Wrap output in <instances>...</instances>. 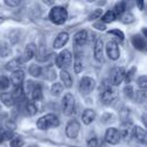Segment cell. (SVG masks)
Segmentation results:
<instances>
[{
    "mask_svg": "<svg viewBox=\"0 0 147 147\" xmlns=\"http://www.w3.org/2000/svg\"><path fill=\"white\" fill-rule=\"evenodd\" d=\"M134 68H132L130 71H127V72H125V77H124V79H125V82L126 83H130L131 82V79H132V77H133V75H134Z\"/></svg>",
    "mask_w": 147,
    "mask_h": 147,
    "instance_id": "d590c367",
    "label": "cell"
},
{
    "mask_svg": "<svg viewBox=\"0 0 147 147\" xmlns=\"http://www.w3.org/2000/svg\"><path fill=\"white\" fill-rule=\"evenodd\" d=\"M23 64V61L22 59H13L11 61H9L6 65V69L8 70H13V71H16V70H20V67Z\"/></svg>",
    "mask_w": 147,
    "mask_h": 147,
    "instance_id": "7402d4cb",
    "label": "cell"
},
{
    "mask_svg": "<svg viewBox=\"0 0 147 147\" xmlns=\"http://www.w3.org/2000/svg\"><path fill=\"white\" fill-rule=\"evenodd\" d=\"M62 90H63V85H62L61 83H56V82H55V83L52 85V87H51V92H52V94L55 95V96L60 95L61 92H62Z\"/></svg>",
    "mask_w": 147,
    "mask_h": 147,
    "instance_id": "4316f807",
    "label": "cell"
},
{
    "mask_svg": "<svg viewBox=\"0 0 147 147\" xmlns=\"http://www.w3.org/2000/svg\"><path fill=\"white\" fill-rule=\"evenodd\" d=\"M87 31L86 30H82L78 31L75 36H74V45L75 46H83L86 44L87 41Z\"/></svg>",
    "mask_w": 147,
    "mask_h": 147,
    "instance_id": "9a60e30c",
    "label": "cell"
},
{
    "mask_svg": "<svg viewBox=\"0 0 147 147\" xmlns=\"http://www.w3.org/2000/svg\"><path fill=\"white\" fill-rule=\"evenodd\" d=\"M59 124H60L59 117L54 114H47L37 121V127L39 130H47L49 127H55L59 126Z\"/></svg>",
    "mask_w": 147,
    "mask_h": 147,
    "instance_id": "7a4b0ae2",
    "label": "cell"
},
{
    "mask_svg": "<svg viewBox=\"0 0 147 147\" xmlns=\"http://www.w3.org/2000/svg\"><path fill=\"white\" fill-rule=\"evenodd\" d=\"M68 18L67 9L62 6H54L49 11V20L57 25L63 24Z\"/></svg>",
    "mask_w": 147,
    "mask_h": 147,
    "instance_id": "6da1fadb",
    "label": "cell"
},
{
    "mask_svg": "<svg viewBox=\"0 0 147 147\" xmlns=\"http://www.w3.org/2000/svg\"><path fill=\"white\" fill-rule=\"evenodd\" d=\"M133 136H134V138H136L139 142L145 144V141H146V131H145V129H142V127H140V126H134Z\"/></svg>",
    "mask_w": 147,
    "mask_h": 147,
    "instance_id": "ffe728a7",
    "label": "cell"
},
{
    "mask_svg": "<svg viewBox=\"0 0 147 147\" xmlns=\"http://www.w3.org/2000/svg\"><path fill=\"white\" fill-rule=\"evenodd\" d=\"M10 86V82L7 77L1 76L0 77V91H6Z\"/></svg>",
    "mask_w": 147,
    "mask_h": 147,
    "instance_id": "f1b7e54d",
    "label": "cell"
},
{
    "mask_svg": "<svg viewBox=\"0 0 147 147\" xmlns=\"http://www.w3.org/2000/svg\"><path fill=\"white\" fill-rule=\"evenodd\" d=\"M101 93H100V98H101V101L102 103L105 105H110L117 96V91L109 84H103L102 85V90H100Z\"/></svg>",
    "mask_w": 147,
    "mask_h": 147,
    "instance_id": "3957f363",
    "label": "cell"
},
{
    "mask_svg": "<svg viewBox=\"0 0 147 147\" xmlns=\"http://www.w3.org/2000/svg\"><path fill=\"white\" fill-rule=\"evenodd\" d=\"M124 93H125L126 96L132 98V96H133V88H132V86H131V85L125 86V88H124Z\"/></svg>",
    "mask_w": 147,
    "mask_h": 147,
    "instance_id": "74e56055",
    "label": "cell"
},
{
    "mask_svg": "<svg viewBox=\"0 0 147 147\" xmlns=\"http://www.w3.org/2000/svg\"><path fill=\"white\" fill-rule=\"evenodd\" d=\"M138 86L141 88V90H145L146 86H147V77L144 75V76H140L138 78Z\"/></svg>",
    "mask_w": 147,
    "mask_h": 147,
    "instance_id": "d6a6232c",
    "label": "cell"
},
{
    "mask_svg": "<svg viewBox=\"0 0 147 147\" xmlns=\"http://www.w3.org/2000/svg\"><path fill=\"white\" fill-rule=\"evenodd\" d=\"M75 107H76V101L75 98L71 93H67L64 94L63 99H62V111L65 116H70L74 114L75 111Z\"/></svg>",
    "mask_w": 147,
    "mask_h": 147,
    "instance_id": "277c9868",
    "label": "cell"
},
{
    "mask_svg": "<svg viewBox=\"0 0 147 147\" xmlns=\"http://www.w3.org/2000/svg\"><path fill=\"white\" fill-rule=\"evenodd\" d=\"M23 146V140L18 137L16 138H11L10 140V147H22Z\"/></svg>",
    "mask_w": 147,
    "mask_h": 147,
    "instance_id": "4dcf8cb0",
    "label": "cell"
},
{
    "mask_svg": "<svg viewBox=\"0 0 147 147\" xmlns=\"http://www.w3.org/2000/svg\"><path fill=\"white\" fill-rule=\"evenodd\" d=\"M125 77V70L124 68H115L111 74V83L114 86H118Z\"/></svg>",
    "mask_w": 147,
    "mask_h": 147,
    "instance_id": "8fae6325",
    "label": "cell"
},
{
    "mask_svg": "<svg viewBox=\"0 0 147 147\" xmlns=\"http://www.w3.org/2000/svg\"><path fill=\"white\" fill-rule=\"evenodd\" d=\"M83 69V64H82V62H80V60L79 59H77L76 60V62H75V64H74V70H75V72H80V70Z\"/></svg>",
    "mask_w": 147,
    "mask_h": 147,
    "instance_id": "8d00e7d4",
    "label": "cell"
},
{
    "mask_svg": "<svg viewBox=\"0 0 147 147\" xmlns=\"http://www.w3.org/2000/svg\"><path fill=\"white\" fill-rule=\"evenodd\" d=\"M116 18H117V17H116V15L114 14V11H113V10H108V11L105 13L103 16L101 17V22H102V23H111V22H114Z\"/></svg>",
    "mask_w": 147,
    "mask_h": 147,
    "instance_id": "d4e9b609",
    "label": "cell"
},
{
    "mask_svg": "<svg viewBox=\"0 0 147 147\" xmlns=\"http://www.w3.org/2000/svg\"><path fill=\"white\" fill-rule=\"evenodd\" d=\"M105 139L108 144L110 145H116L121 140V136H119V132L116 127H109L107 131H106V134H105Z\"/></svg>",
    "mask_w": 147,
    "mask_h": 147,
    "instance_id": "9c48e42d",
    "label": "cell"
},
{
    "mask_svg": "<svg viewBox=\"0 0 147 147\" xmlns=\"http://www.w3.org/2000/svg\"><path fill=\"white\" fill-rule=\"evenodd\" d=\"M121 21L123 23H131V22L134 21V16L131 13H126V14H124V15L121 16Z\"/></svg>",
    "mask_w": 147,
    "mask_h": 147,
    "instance_id": "f546056e",
    "label": "cell"
},
{
    "mask_svg": "<svg viewBox=\"0 0 147 147\" xmlns=\"http://www.w3.org/2000/svg\"><path fill=\"white\" fill-rule=\"evenodd\" d=\"M114 14L116 15V17H119L123 15V13L125 11V2L124 1H121V2H117L113 9Z\"/></svg>",
    "mask_w": 147,
    "mask_h": 147,
    "instance_id": "cb8c5ba5",
    "label": "cell"
},
{
    "mask_svg": "<svg viewBox=\"0 0 147 147\" xmlns=\"http://www.w3.org/2000/svg\"><path fill=\"white\" fill-rule=\"evenodd\" d=\"M41 71H42V68L40 67V65H38V64H31L30 67H29V74L31 75V76H33V77H39V76H41Z\"/></svg>",
    "mask_w": 147,
    "mask_h": 147,
    "instance_id": "484cf974",
    "label": "cell"
},
{
    "mask_svg": "<svg viewBox=\"0 0 147 147\" xmlns=\"http://www.w3.org/2000/svg\"><path fill=\"white\" fill-rule=\"evenodd\" d=\"M24 80V71L23 70H16V71H13L11 74V83L15 87L17 86H22V83Z\"/></svg>",
    "mask_w": 147,
    "mask_h": 147,
    "instance_id": "2e32d148",
    "label": "cell"
},
{
    "mask_svg": "<svg viewBox=\"0 0 147 147\" xmlns=\"http://www.w3.org/2000/svg\"><path fill=\"white\" fill-rule=\"evenodd\" d=\"M9 53H10V48L6 44H1L0 45V55L1 56H7Z\"/></svg>",
    "mask_w": 147,
    "mask_h": 147,
    "instance_id": "836d02e7",
    "label": "cell"
},
{
    "mask_svg": "<svg viewBox=\"0 0 147 147\" xmlns=\"http://www.w3.org/2000/svg\"><path fill=\"white\" fill-rule=\"evenodd\" d=\"M71 60H72L71 53H70L68 49H64V51H62V52L57 55L55 62H56V65H57L59 68H62V69H63V68H68V67L70 65Z\"/></svg>",
    "mask_w": 147,
    "mask_h": 147,
    "instance_id": "5b68a950",
    "label": "cell"
},
{
    "mask_svg": "<svg viewBox=\"0 0 147 147\" xmlns=\"http://www.w3.org/2000/svg\"><path fill=\"white\" fill-rule=\"evenodd\" d=\"M133 130H134L133 124L131 122H125V123L122 124L121 130L118 132H119L121 138H124L125 140H129L133 136Z\"/></svg>",
    "mask_w": 147,
    "mask_h": 147,
    "instance_id": "30bf717a",
    "label": "cell"
},
{
    "mask_svg": "<svg viewBox=\"0 0 147 147\" xmlns=\"http://www.w3.org/2000/svg\"><path fill=\"white\" fill-rule=\"evenodd\" d=\"M137 6H139V8L142 10L144 9V2L142 1H139V2H137Z\"/></svg>",
    "mask_w": 147,
    "mask_h": 147,
    "instance_id": "7bdbcfd3",
    "label": "cell"
},
{
    "mask_svg": "<svg viewBox=\"0 0 147 147\" xmlns=\"http://www.w3.org/2000/svg\"><path fill=\"white\" fill-rule=\"evenodd\" d=\"M0 100L2 101V103L7 107H11L14 103H15V100L11 95V93H8V92H1L0 94Z\"/></svg>",
    "mask_w": 147,
    "mask_h": 147,
    "instance_id": "44dd1931",
    "label": "cell"
},
{
    "mask_svg": "<svg viewBox=\"0 0 147 147\" xmlns=\"http://www.w3.org/2000/svg\"><path fill=\"white\" fill-rule=\"evenodd\" d=\"M31 98L34 101H40L42 99V90L40 85H36L34 88L31 91Z\"/></svg>",
    "mask_w": 147,
    "mask_h": 147,
    "instance_id": "603a6c76",
    "label": "cell"
},
{
    "mask_svg": "<svg viewBox=\"0 0 147 147\" xmlns=\"http://www.w3.org/2000/svg\"><path fill=\"white\" fill-rule=\"evenodd\" d=\"M93 54L96 61L101 62L103 59V44L101 39H96L94 42V47H93Z\"/></svg>",
    "mask_w": 147,
    "mask_h": 147,
    "instance_id": "4fadbf2b",
    "label": "cell"
},
{
    "mask_svg": "<svg viewBox=\"0 0 147 147\" xmlns=\"http://www.w3.org/2000/svg\"><path fill=\"white\" fill-rule=\"evenodd\" d=\"M106 53L110 60H117L119 57V47L116 41L110 40L106 45Z\"/></svg>",
    "mask_w": 147,
    "mask_h": 147,
    "instance_id": "ba28073f",
    "label": "cell"
},
{
    "mask_svg": "<svg viewBox=\"0 0 147 147\" xmlns=\"http://www.w3.org/2000/svg\"><path fill=\"white\" fill-rule=\"evenodd\" d=\"M101 13H102L101 9H95L94 11H92V13L88 15V20L92 21V20H96V18H99V17L101 16Z\"/></svg>",
    "mask_w": 147,
    "mask_h": 147,
    "instance_id": "e575fe53",
    "label": "cell"
},
{
    "mask_svg": "<svg viewBox=\"0 0 147 147\" xmlns=\"http://www.w3.org/2000/svg\"><path fill=\"white\" fill-rule=\"evenodd\" d=\"M87 147H98V139L96 138H91L87 140Z\"/></svg>",
    "mask_w": 147,
    "mask_h": 147,
    "instance_id": "f35d334b",
    "label": "cell"
},
{
    "mask_svg": "<svg viewBox=\"0 0 147 147\" xmlns=\"http://www.w3.org/2000/svg\"><path fill=\"white\" fill-rule=\"evenodd\" d=\"M0 94H1V91H0Z\"/></svg>",
    "mask_w": 147,
    "mask_h": 147,
    "instance_id": "f6af8a7d",
    "label": "cell"
},
{
    "mask_svg": "<svg viewBox=\"0 0 147 147\" xmlns=\"http://www.w3.org/2000/svg\"><path fill=\"white\" fill-rule=\"evenodd\" d=\"M108 33H109V34H113V36H116V38H117V39H119V40H123V39H124V33H123L121 30L114 29V30L108 31Z\"/></svg>",
    "mask_w": 147,
    "mask_h": 147,
    "instance_id": "1f68e13d",
    "label": "cell"
},
{
    "mask_svg": "<svg viewBox=\"0 0 147 147\" xmlns=\"http://www.w3.org/2000/svg\"><path fill=\"white\" fill-rule=\"evenodd\" d=\"M95 117H96L95 111H94L93 109H90V108L85 109V110L83 111V114H82V119H83V123H84V124H86V125L91 124V123H92V122L95 119Z\"/></svg>",
    "mask_w": 147,
    "mask_h": 147,
    "instance_id": "e0dca14e",
    "label": "cell"
},
{
    "mask_svg": "<svg viewBox=\"0 0 147 147\" xmlns=\"http://www.w3.org/2000/svg\"><path fill=\"white\" fill-rule=\"evenodd\" d=\"M131 41H132V45L134 46V48L138 49V51H144L146 48V41H145L144 37H141L139 34L133 36Z\"/></svg>",
    "mask_w": 147,
    "mask_h": 147,
    "instance_id": "ac0fdd59",
    "label": "cell"
},
{
    "mask_svg": "<svg viewBox=\"0 0 147 147\" xmlns=\"http://www.w3.org/2000/svg\"><path fill=\"white\" fill-rule=\"evenodd\" d=\"M25 110H26V114H28V115L32 116V115H34V114L37 113V107H36L32 102L26 101V103H25Z\"/></svg>",
    "mask_w": 147,
    "mask_h": 147,
    "instance_id": "83f0119b",
    "label": "cell"
},
{
    "mask_svg": "<svg viewBox=\"0 0 147 147\" xmlns=\"http://www.w3.org/2000/svg\"><path fill=\"white\" fill-rule=\"evenodd\" d=\"M79 130H80L79 122L76 121V119H71V121H69V123L65 126V134H67L68 138L75 139V138H77V136L79 133Z\"/></svg>",
    "mask_w": 147,
    "mask_h": 147,
    "instance_id": "52a82bcc",
    "label": "cell"
},
{
    "mask_svg": "<svg viewBox=\"0 0 147 147\" xmlns=\"http://www.w3.org/2000/svg\"><path fill=\"white\" fill-rule=\"evenodd\" d=\"M5 3L8 5V6H10V7H16V6L20 5V1L18 0H6Z\"/></svg>",
    "mask_w": 147,
    "mask_h": 147,
    "instance_id": "ab89813d",
    "label": "cell"
},
{
    "mask_svg": "<svg viewBox=\"0 0 147 147\" xmlns=\"http://www.w3.org/2000/svg\"><path fill=\"white\" fill-rule=\"evenodd\" d=\"M95 87V80L91 77H83L79 82V91L83 94L91 93Z\"/></svg>",
    "mask_w": 147,
    "mask_h": 147,
    "instance_id": "8992f818",
    "label": "cell"
},
{
    "mask_svg": "<svg viewBox=\"0 0 147 147\" xmlns=\"http://www.w3.org/2000/svg\"><path fill=\"white\" fill-rule=\"evenodd\" d=\"M36 51H37V47L34 44H28L25 46V49H24V53H23V57H22V61L23 62H28L30 61L34 55H36Z\"/></svg>",
    "mask_w": 147,
    "mask_h": 147,
    "instance_id": "5bb4252c",
    "label": "cell"
},
{
    "mask_svg": "<svg viewBox=\"0 0 147 147\" xmlns=\"http://www.w3.org/2000/svg\"><path fill=\"white\" fill-rule=\"evenodd\" d=\"M60 78L62 80V85L64 87H71L72 86V78H71V75L65 70V69H62L61 72H60Z\"/></svg>",
    "mask_w": 147,
    "mask_h": 147,
    "instance_id": "d6986e66",
    "label": "cell"
},
{
    "mask_svg": "<svg viewBox=\"0 0 147 147\" xmlns=\"http://www.w3.org/2000/svg\"><path fill=\"white\" fill-rule=\"evenodd\" d=\"M138 100L139 102H142L145 100V90H141L138 92Z\"/></svg>",
    "mask_w": 147,
    "mask_h": 147,
    "instance_id": "b9f144b4",
    "label": "cell"
},
{
    "mask_svg": "<svg viewBox=\"0 0 147 147\" xmlns=\"http://www.w3.org/2000/svg\"><path fill=\"white\" fill-rule=\"evenodd\" d=\"M94 28H95V29H98V30H101V31H103V30L106 29V25H105V23H102V22L100 21V22H96V23H94Z\"/></svg>",
    "mask_w": 147,
    "mask_h": 147,
    "instance_id": "60d3db41",
    "label": "cell"
},
{
    "mask_svg": "<svg viewBox=\"0 0 147 147\" xmlns=\"http://www.w3.org/2000/svg\"><path fill=\"white\" fill-rule=\"evenodd\" d=\"M0 117H1V109H0Z\"/></svg>",
    "mask_w": 147,
    "mask_h": 147,
    "instance_id": "ee69618b",
    "label": "cell"
},
{
    "mask_svg": "<svg viewBox=\"0 0 147 147\" xmlns=\"http://www.w3.org/2000/svg\"><path fill=\"white\" fill-rule=\"evenodd\" d=\"M68 40H69V34H68V32H60L57 36H56V38L54 39V42H53V47L54 48H62L67 42H68Z\"/></svg>",
    "mask_w": 147,
    "mask_h": 147,
    "instance_id": "7c38bea8",
    "label": "cell"
}]
</instances>
